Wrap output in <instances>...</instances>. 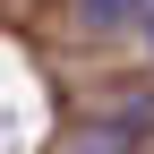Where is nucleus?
Returning <instances> with one entry per match:
<instances>
[{
    "label": "nucleus",
    "instance_id": "f257e3e1",
    "mask_svg": "<svg viewBox=\"0 0 154 154\" xmlns=\"http://www.w3.org/2000/svg\"><path fill=\"white\" fill-rule=\"evenodd\" d=\"M77 9H86L94 26H120V17H137V9H154V0H77Z\"/></svg>",
    "mask_w": 154,
    "mask_h": 154
},
{
    "label": "nucleus",
    "instance_id": "f03ea898",
    "mask_svg": "<svg viewBox=\"0 0 154 154\" xmlns=\"http://www.w3.org/2000/svg\"><path fill=\"white\" fill-rule=\"evenodd\" d=\"M146 17H154V9H146Z\"/></svg>",
    "mask_w": 154,
    "mask_h": 154
}]
</instances>
